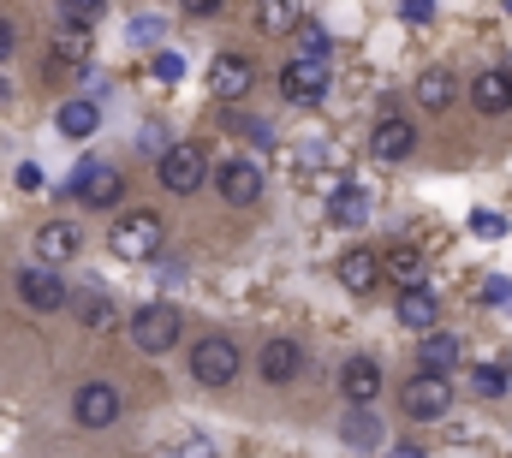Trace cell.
Segmentation results:
<instances>
[{
	"label": "cell",
	"instance_id": "cell-1",
	"mask_svg": "<svg viewBox=\"0 0 512 458\" xmlns=\"http://www.w3.org/2000/svg\"><path fill=\"white\" fill-rule=\"evenodd\" d=\"M191 375H197L203 387H233V381H239V345L221 340V334L197 340L191 345Z\"/></svg>",
	"mask_w": 512,
	"mask_h": 458
},
{
	"label": "cell",
	"instance_id": "cell-2",
	"mask_svg": "<svg viewBox=\"0 0 512 458\" xmlns=\"http://www.w3.org/2000/svg\"><path fill=\"white\" fill-rule=\"evenodd\" d=\"M114 256H126V262H143V256H155L161 250V215H149V209H131L114 221Z\"/></svg>",
	"mask_w": 512,
	"mask_h": 458
},
{
	"label": "cell",
	"instance_id": "cell-3",
	"mask_svg": "<svg viewBox=\"0 0 512 458\" xmlns=\"http://www.w3.org/2000/svg\"><path fill=\"white\" fill-rule=\"evenodd\" d=\"M322 90H328V60H316V54L286 60V72H280V96H286L292 108H316Z\"/></svg>",
	"mask_w": 512,
	"mask_h": 458
},
{
	"label": "cell",
	"instance_id": "cell-4",
	"mask_svg": "<svg viewBox=\"0 0 512 458\" xmlns=\"http://www.w3.org/2000/svg\"><path fill=\"white\" fill-rule=\"evenodd\" d=\"M72 197H78L84 209H114V203L126 197V173L108 167V161H84L78 179H72Z\"/></svg>",
	"mask_w": 512,
	"mask_h": 458
},
{
	"label": "cell",
	"instance_id": "cell-5",
	"mask_svg": "<svg viewBox=\"0 0 512 458\" xmlns=\"http://www.w3.org/2000/svg\"><path fill=\"white\" fill-rule=\"evenodd\" d=\"M399 405H405V417L435 423V417H447V411H453V387H447V375H417V381H405V387H399Z\"/></svg>",
	"mask_w": 512,
	"mask_h": 458
},
{
	"label": "cell",
	"instance_id": "cell-6",
	"mask_svg": "<svg viewBox=\"0 0 512 458\" xmlns=\"http://www.w3.org/2000/svg\"><path fill=\"white\" fill-rule=\"evenodd\" d=\"M131 340H137V351L161 357L167 345L179 340V310H173V304H143V310L131 316Z\"/></svg>",
	"mask_w": 512,
	"mask_h": 458
},
{
	"label": "cell",
	"instance_id": "cell-7",
	"mask_svg": "<svg viewBox=\"0 0 512 458\" xmlns=\"http://www.w3.org/2000/svg\"><path fill=\"white\" fill-rule=\"evenodd\" d=\"M203 173H209V161H203L197 143H173V149L161 155V185H167L173 197H191V191L203 185Z\"/></svg>",
	"mask_w": 512,
	"mask_h": 458
},
{
	"label": "cell",
	"instance_id": "cell-8",
	"mask_svg": "<svg viewBox=\"0 0 512 458\" xmlns=\"http://www.w3.org/2000/svg\"><path fill=\"white\" fill-rule=\"evenodd\" d=\"M251 84H256V66L245 54H215V60H209V96H215V102H245Z\"/></svg>",
	"mask_w": 512,
	"mask_h": 458
},
{
	"label": "cell",
	"instance_id": "cell-9",
	"mask_svg": "<svg viewBox=\"0 0 512 458\" xmlns=\"http://www.w3.org/2000/svg\"><path fill=\"white\" fill-rule=\"evenodd\" d=\"M72 417H78L84 429H108V423L120 417V387H108V381H90V387H78V399H72Z\"/></svg>",
	"mask_w": 512,
	"mask_h": 458
},
{
	"label": "cell",
	"instance_id": "cell-10",
	"mask_svg": "<svg viewBox=\"0 0 512 458\" xmlns=\"http://www.w3.org/2000/svg\"><path fill=\"white\" fill-rule=\"evenodd\" d=\"M399 328H411V334H429L435 322H441V298L429 292V286H399Z\"/></svg>",
	"mask_w": 512,
	"mask_h": 458
},
{
	"label": "cell",
	"instance_id": "cell-11",
	"mask_svg": "<svg viewBox=\"0 0 512 458\" xmlns=\"http://www.w3.org/2000/svg\"><path fill=\"white\" fill-rule=\"evenodd\" d=\"M411 149H417V131H411V119H399V114L376 119V131H370V155H376V161H405Z\"/></svg>",
	"mask_w": 512,
	"mask_h": 458
},
{
	"label": "cell",
	"instance_id": "cell-12",
	"mask_svg": "<svg viewBox=\"0 0 512 458\" xmlns=\"http://www.w3.org/2000/svg\"><path fill=\"white\" fill-rule=\"evenodd\" d=\"M256 369H262V381L286 387V381H298V369H304V345L298 340H268L262 357H256Z\"/></svg>",
	"mask_w": 512,
	"mask_h": 458
},
{
	"label": "cell",
	"instance_id": "cell-13",
	"mask_svg": "<svg viewBox=\"0 0 512 458\" xmlns=\"http://www.w3.org/2000/svg\"><path fill=\"white\" fill-rule=\"evenodd\" d=\"M215 185H221V197H227V203H239V209H245V203L262 197V167H256V161H227V167L215 173Z\"/></svg>",
	"mask_w": 512,
	"mask_h": 458
},
{
	"label": "cell",
	"instance_id": "cell-14",
	"mask_svg": "<svg viewBox=\"0 0 512 458\" xmlns=\"http://www.w3.org/2000/svg\"><path fill=\"white\" fill-rule=\"evenodd\" d=\"M18 298H24L30 310H42V316H48V310H60V304H66V286H60L48 268H24V274H18Z\"/></svg>",
	"mask_w": 512,
	"mask_h": 458
},
{
	"label": "cell",
	"instance_id": "cell-15",
	"mask_svg": "<svg viewBox=\"0 0 512 458\" xmlns=\"http://www.w3.org/2000/svg\"><path fill=\"white\" fill-rule=\"evenodd\" d=\"M340 393H346L352 405H370V399L382 393V369H376V357H352V363L340 369Z\"/></svg>",
	"mask_w": 512,
	"mask_h": 458
},
{
	"label": "cell",
	"instance_id": "cell-16",
	"mask_svg": "<svg viewBox=\"0 0 512 458\" xmlns=\"http://www.w3.org/2000/svg\"><path fill=\"white\" fill-rule=\"evenodd\" d=\"M471 102H477V114H507V108H512V72H501V66L477 72Z\"/></svg>",
	"mask_w": 512,
	"mask_h": 458
},
{
	"label": "cell",
	"instance_id": "cell-17",
	"mask_svg": "<svg viewBox=\"0 0 512 458\" xmlns=\"http://www.w3.org/2000/svg\"><path fill=\"white\" fill-rule=\"evenodd\" d=\"M417 363H423V375H453L459 369V340L441 334V328H429L423 345H417Z\"/></svg>",
	"mask_w": 512,
	"mask_h": 458
},
{
	"label": "cell",
	"instance_id": "cell-18",
	"mask_svg": "<svg viewBox=\"0 0 512 458\" xmlns=\"http://www.w3.org/2000/svg\"><path fill=\"white\" fill-rule=\"evenodd\" d=\"M256 30L262 36H292L298 30V18H304V0H256Z\"/></svg>",
	"mask_w": 512,
	"mask_h": 458
},
{
	"label": "cell",
	"instance_id": "cell-19",
	"mask_svg": "<svg viewBox=\"0 0 512 458\" xmlns=\"http://www.w3.org/2000/svg\"><path fill=\"white\" fill-rule=\"evenodd\" d=\"M382 274L393 280V286H423L429 262H423V250H417V244H399V250H387V256H382Z\"/></svg>",
	"mask_w": 512,
	"mask_h": 458
},
{
	"label": "cell",
	"instance_id": "cell-20",
	"mask_svg": "<svg viewBox=\"0 0 512 458\" xmlns=\"http://www.w3.org/2000/svg\"><path fill=\"white\" fill-rule=\"evenodd\" d=\"M376 280H382V256H376V250H346V256H340V286L370 292Z\"/></svg>",
	"mask_w": 512,
	"mask_h": 458
},
{
	"label": "cell",
	"instance_id": "cell-21",
	"mask_svg": "<svg viewBox=\"0 0 512 458\" xmlns=\"http://www.w3.org/2000/svg\"><path fill=\"white\" fill-rule=\"evenodd\" d=\"M36 256L54 268V262H72L78 256V227H66V221H48V227L36 232Z\"/></svg>",
	"mask_w": 512,
	"mask_h": 458
},
{
	"label": "cell",
	"instance_id": "cell-22",
	"mask_svg": "<svg viewBox=\"0 0 512 458\" xmlns=\"http://www.w3.org/2000/svg\"><path fill=\"white\" fill-rule=\"evenodd\" d=\"M453 96H459V84H453V72H447V66H429V72L417 78V102H423V108H435V114H441V108H453Z\"/></svg>",
	"mask_w": 512,
	"mask_h": 458
},
{
	"label": "cell",
	"instance_id": "cell-23",
	"mask_svg": "<svg viewBox=\"0 0 512 458\" xmlns=\"http://www.w3.org/2000/svg\"><path fill=\"white\" fill-rule=\"evenodd\" d=\"M328 221H334V227H364V221H370V197H364L358 185L334 191V203H328Z\"/></svg>",
	"mask_w": 512,
	"mask_h": 458
},
{
	"label": "cell",
	"instance_id": "cell-24",
	"mask_svg": "<svg viewBox=\"0 0 512 458\" xmlns=\"http://www.w3.org/2000/svg\"><path fill=\"white\" fill-rule=\"evenodd\" d=\"M54 125H60V137H96V125H102V114H96L90 102H66Z\"/></svg>",
	"mask_w": 512,
	"mask_h": 458
},
{
	"label": "cell",
	"instance_id": "cell-25",
	"mask_svg": "<svg viewBox=\"0 0 512 458\" xmlns=\"http://www.w3.org/2000/svg\"><path fill=\"white\" fill-rule=\"evenodd\" d=\"M507 387H512V375H507V369H495V363L471 369V393H477V399H501Z\"/></svg>",
	"mask_w": 512,
	"mask_h": 458
},
{
	"label": "cell",
	"instance_id": "cell-26",
	"mask_svg": "<svg viewBox=\"0 0 512 458\" xmlns=\"http://www.w3.org/2000/svg\"><path fill=\"white\" fill-rule=\"evenodd\" d=\"M346 441H352V447H364V453H370V447H376V441H382V423H376V417H370V411H364V405H358V417H352V423H346Z\"/></svg>",
	"mask_w": 512,
	"mask_h": 458
},
{
	"label": "cell",
	"instance_id": "cell-27",
	"mask_svg": "<svg viewBox=\"0 0 512 458\" xmlns=\"http://www.w3.org/2000/svg\"><path fill=\"white\" fill-rule=\"evenodd\" d=\"M102 12H108V0H60V18H66V24H78V30H90Z\"/></svg>",
	"mask_w": 512,
	"mask_h": 458
},
{
	"label": "cell",
	"instance_id": "cell-28",
	"mask_svg": "<svg viewBox=\"0 0 512 458\" xmlns=\"http://www.w3.org/2000/svg\"><path fill=\"white\" fill-rule=\"evenodd\" d=\"M78 316H84L90 328H114V298H102V292H90V298H78Z\"/></svg>",
	"mask_w": 512,
	"mask_h": 458
},
{
	"label": "cell",
	"instance_id": "cell-29",
	"mask_svg": "<svg viewBox=\"0 0 512 458\" xmlns=\"http://www.w3.org/2000/svg\"><path fill=\"white\" fill-rule=\"evenodd\" d=\"M179 72H185L179 54H155V60H149V78H155V84H179Z\"/></svg>",
	"mask_w": 512,
	"mask_h": 458
},
{
	"label": "cell",
	"instance_id": "cell-30",
	"mask_svg": "<svg viewBox=\"0 0 512 458\" xmlns=\"http://www.w3.org/2000/svg\"><path fill=\"white\" fill-rule=\"evenodd\" d=\"M298 36H304V54H316V60H328V36H322V24H310V18H298Z\"/></svg>",
	"mask_w": 512,
	"mask_h": 458
},
{
	"label": "cell",
	"instance_id": "cell-31",
	"mask_svg": "<svg viewBox=\"0 0 512 458\" xmlns=\"http://www.w3.org/2000/svg\"><path fill=\"white\" fill-rule=\"evenodd\" d=\"M471 232H483V238H501V232H507V221H501V215H489V209H477V215H471Z\"/></svg>",
	"mask_w": 512,
	"mask_h": 458
},
{
	"label": "cell",
	"instance_id": "cell-32",
	"mask_svg": "<svg viewBox=\"0 0 512 458\" xmlns=\"http://www.w3.org/2000/svg\"><path fill=\"white\" fill-rule=\"evenodd\" d=\"M483 304H501V310L512 304V286L501 280V274H495V280H483Z\"/></svg>",
	"mask_w": 512,
	"mask_h": 458
},
{
	"label": "cell",
	"instance_id": "cell-33",
	"mask_svg": "<svg viewBox=\"0 0 512 458\" xmlns=\"http://www.w3.org/2000/svg\"><path fill=\"white\" fill-rule=\"evenodd\" d=\"M399 12H405L411 24H429V18H435V0H399Z\"/></svg>",
	"mask_w": 512,
	"mask_h": 458
},
{
	"label": "cell",
	"instance_id": "cell-34",
	"mask_svg": "<svg viewBox=\"0 0 512 458\" xmlns=\"http://www.w3.org/2000/svg\"><path fill=\"white\" fill-rule=\"evenodd\" d=\"M60 60H84V30L72 24V36H60Z\"/></svg>",
	"mask_w": 512,
	"mask_h": 458
},
{
	"label": "cell",
	"instance_id": "cell-35",
	"mask_svg": "<svg viewBox=\"0 0 512 458\" xmlns=\"http://www.w3.org/2000/svg\"><path fill=\"white\" fill-rule=\"evenodd\" d=\"M179 6H185V12H191V18H209V12H221V6H227V0H179Z\"/></svg>",
	"mask_w": 512,
	"mask_h": 458
},
{
	"label": "cell",
	"instance_id": "cell-36",
	"mask_svg": "<svg viewBox=\"0 0 512 458\" xmlns=\"http://www.w3.org/2000/svg\"><path fill=\"white\" fill-rule=\"evenodd\" d=\"M12 48H18V36H12V24H6V18H0V66H6V60H12Z\"/></svg>",
	"mask_w": 512,
	"mask_h": 458
},
{
	"label": "cell",
	"instance_id": "cell-37",
	"mask_svg": "<svg viewBox=\"0 0 512 458\" xmlns=\"http://www.w3.org/2000/svg\"><path fill=\"white\" fill-rule=\"evenodd\" d=\"M387 458H423V453H417V447H393Z\"/></svg>",
	"mask_w": 512,
	"mask_h": 458
},
{
	"label": "cell",
	"instance_id": "cell-38",
	"mask_svg": "<svg viewBox=\"0 0 512 458\" xmlns=\"http://www.w3.org/2000/svg\"><path fill=\"white\" fill-rule=\"evenodd\" d=\"M507 12H512V0H507Z\"/></svg>",
	"mask_w": 512,
	"mask_h": 458
},
{
	"label": "cell",
	"instance_id": "cell-39",
	"mask_svg": "<svg viewBox=\"0 0 512 458\" xmlns=\"http://www.w3.org/2000/svg\"><path fill=\"white\" fill-rule=\"evenodd\" d=\"M0 96H6V90H0Z\"/></svg>",
	"mask_w": 512,
	"mask_h": 458
}]
</instances>
